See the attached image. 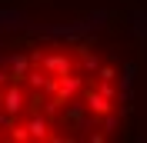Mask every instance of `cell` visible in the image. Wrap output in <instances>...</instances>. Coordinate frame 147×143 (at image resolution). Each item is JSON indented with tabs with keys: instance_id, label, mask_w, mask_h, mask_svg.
Returning a JSON list of instances; mask_svg holds the SVG:
<instances>
[{
	"instance_id": "1",
	"label": "cell",
	"mask_w": 147,
	"mask_h": 143,
	"mask_svg": "<svg viewBox=\"0 0 147 143\" xmlns=\"http://www.w3.org/2000/svg\"><path fill=\"white\" fill-rule=\"evenodd\" d=\"M7 80H10V73H7V70H0V87H7Z\"/></svg>"
}]
</instances>
